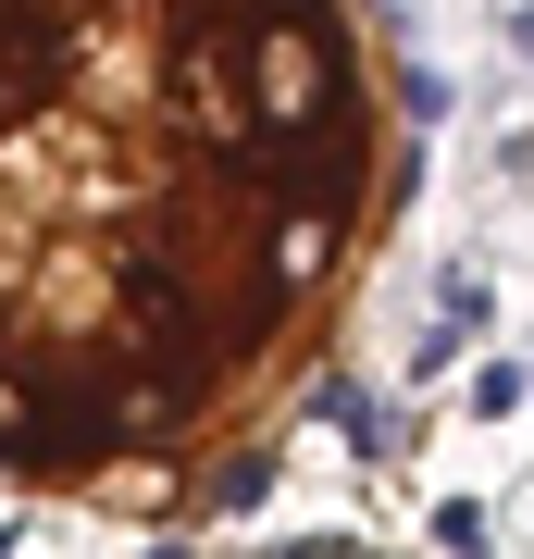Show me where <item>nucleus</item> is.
<instances>
[{
    "mask_svg": "<svg viewBox=\"0 0 534 559\" xmlns=\"http://www.w3.org/2000/svg\"><path fill=\"white\" fill-rule=\"evenodd\" d=\"M397 200L385 0H0V485L237 498Z\"/></svg>",
    "mask_w": 534,
    "mask_h": 559,
    "instance_id": "nucleus-1",
    "label": "nucleus"
}]
</instances>
